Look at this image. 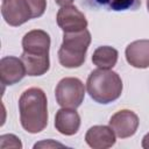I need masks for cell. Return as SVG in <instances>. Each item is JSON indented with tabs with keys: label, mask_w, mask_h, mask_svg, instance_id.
Instances as JSON below:
<instances>
[{
	"label": "cell",
	"mask_w": 149,
	"mask_h": 149,
	"mask_svg": "<svg viewBox=\"0 0 149 149\" xmlns=\"http://www.w3.org/2000/svg\"><path fill=\"white\" fill-rule=\"evenodd\" d=\"M22 48L23 52L21 55V61L24 64L27 74H44L50 68L49 34L41 29H34L28 31L22 38Z\"/></svg>",
	"instance_id": "6da1fadb"
},
{
	"label": "cell",
	"mask_w": 149,
	"mask_h": 149,
	"mask_svg": "<svg viewBox=\"0 0 149 149\" xmlns=\"http://www.w3.org/2000/svg\"><path fill=\"white\" fill-rule=\"evenodd\" d=\"M20 121L30 134L42 132L48 125V101L45 93L38 87L26 90L19 99Z\"/></svg>",
	"instance_id": "7a4b0ae2"
},
{
	"label": "cell",
	"mask_w": 149,
	"mask_h": 149,
	"mask_svg": "<svg viewBox=\"0 0 149 149\" xmlns=\"http://www.w3.org/2000/svg\"><path fill=\"white\" fill-rule=\"evenodd\" d=\"M86 88L94 101L106 105L120 98L122 93V80L112 70L98 69L90 73Z\"/></svg>",
	"instance_id": "3957f363"
},
{
	"label": "cell",
	"mask_w": 149,
	"mask_h": 149,
	"mask_svg": "<svg viewBox=\"0 0 149 149\" xmlns=\"http://www.w3.org/2000/svg\"><path fill=\"white\" fill-rule=\"evenodd\" d=\"M91 43V34L87 29L73 33H64L63 43L58 50V61L64 68H79L85 62L86 51Z\"/></svg>",
	"instance_id": "277c9868"
},
{
	"label": "cell",
	"mask_w": 149,
	"mask_h": 149,
	"mask_svg": "<svg viewBox=\"0 0 149 149\" xmlns=\"http://www.w3.org/2000/svg\"><path fill=\"white\" fill-rule=\"evenodd\" d=\"M56 101L59 106L76 109L85 97V86L83 81L74 77H65L56 86Z\"/></svg>",
	"instance_id": "5b68a950"
},
{
	"label": "cell",
	"mask_w": 149,
	"mask_h": 149,
	"mask_svg": "<svg viewBox=\"0 0 149 149\" xmlns=\"http://www.w3.org/2000/svg\"><path fill=\"white\" fill-rule=\"evenodd\" d=\"M1 14L5 21L13 27L21 26L33 19V13L27 0H2Z\"/></svg>",
	"instance_id": "8992f818"
},
{
	"label": "cell",
	"mask_w": 149,
	"mask_h": 149,
	"mask_svg": "<svg viewBox=\"0 0 149 149\" xmlns=\"http://www.w3.org/2000/svg\"><path fill=\"white\" fill-rule=\"evenodd\" d=\"M57 24L64 33H73L86 29L87 20L85 15L74 6H63L56 16Z\"/></svg>",
	"instance_id": "52a82bcc"
},
{
	"label": "cell",
	"mask_w": 149,
	"mask_h": 149,
	"mask_svg": "<svg viewBox=\"0 0 149 149\" xmlns=\"http://www.w3.org/2000/svg\"><path fill=\"white\" fill-rule=\"evenodd\" d=\"M109 127L120 139L133 136L139 127L137 115L129 109H121L109 119Z\"/></svg>",
	"instance_id": "ba28073f"
},
{
	"label": "cell",
	"mask_w": 149,
	"mask_h": 149,
	"mask_svg": "<svg viewBox=\"0 0 149 149\" xmlns=\"http://www.w3.org/2000/svg\"><path fill=\"white\" fill-rule=\"evenodd\" d=\"M27 74L21 58L6 56L0 61V79L3 85H14Z\"/></svg>",
	"instance_id": "9c48e42d"
},
{
	"label": "cell",
	"mask_w": 149,
	"mask_h": 149,
	"mask_svg": "<svg viewBox=\"0 0 149 149\" xmlns=\"http://www.w3.org/2000/svg\"><path fill=\"white\" fill-rule=\"evenodd\" d=\"M86 143L93 149H107L115 143V133L107 126H93L85 135Z\"/></svg>",
	"instance_id": "30bf717a"
},
{
	"label": "cell",
	"mask_w": 149,
	"mask_h": 149,
	"mask_svg": "<svg viewBox=\"0 0 149 149\" xmlns=\"http://www.w3.org/2000/svg\"><path fill=\"white\" fill-rule=\"evenodd\" d=\"M55 127L63 135H74L80 127V116L73 108H61L55 116Z\"/></svg>",
	"instance_id": "8fae6325"
},
{
	"label": "cell",
	"mask_w": 149,
	"mask_h": 149,
	"mask_svg": "<svg viewBox=\"0 0 149 149\" xmlns=\"http://www.w3.org/2000/svg\"><path fill=\"white\" fill-rule=\"evenodd\" d=\"M127 62L137 69L149 66V40H137L132 42L126 48Z\"/></svg>",
	"instance_id": "7c38bea8"
},
{
	"label": "cell",
	"mask_w": 149,
	"mask_h": 149,
	"mask_svg": "<svg viewBox=\"0 0 149 149\" xmlns=\"http://www.w3.org/2000/svg\"><path fill=\"white\" fill-rule=\"evenodd\" d=\"M92 8H104L106 10L125 12L136 10L141 6V0H86Z\"/></svg>",
	"instance_id": "4fadbf2b"
},
{
	"label": "cell",
	"mask_w": 149,
	"mask_h": 149,
	"mask_svg": "<svg viewBox=\"0 0 149 149\" xmlns=\"http://www.w3.org/2000/svg\"><path fill=\"white\" fill-rule=\"evenodd\" d=\"M118 56L119 54L116 49L108 47V45H102L94 50L92 55V62L99 69L109 70L116 64Z\"/></svg>",
	"instance_id": "5bb4252c"
},
{
	"label": "cell",
	"mask_w": 149,
	"mask_h": 149,
	"mask_svg": "<svg viewBox=\"0 0 149 149\" xmlns=\"http://www.w3.org/2000/svg\"><path fill=\"white\" fill-rule=\"evenodd\" d=\"M7 148H15L21 149L22 143L19 137H16L13 134H5L0 136V149H7Z\"/></svg>",
	"instance_id": "9a60e30c"
},
{
	"label": "cell",
	"mask_w": 149,
	"mask_h": 149,
	"mask_svg": "<svg viewBox=\"0 0 149 149\" xmlns=\"http://www.w3.org/2000/svg\"><path fill=\"white\" fill-rule=\"evenodd\" d=\"M31 13H33V19L40 17L44 14L45 8H47V0H27Z\"/></svg>",
	"instance_id": "2e32d148"
},
{
	"label": "cell",
	"mask_w": 149,
	"mask_h": 149,
	"mask_svg": "<svg viewBox=\"0 0 149 149\" xmlns=\"http://www.w3.org/2000/svg\"><path fill=\"white\" fill-rule=\"evenodd\" d=\"M54 148V147H64L62 143H57L54 142L52 140H48V141H43V142H38L34 146V148Z\"/></svg>",
	"instance_id": "e0dca14e"
},
{
	"label": "cell",
	"mask_w": 149,
	"mask_h": 149,
	"mask_svg": "<svg viewBox=\"0 0 149 149\" xmlns=\"http://www.w3.org/2000/svg\"><path fill=\"white\" fill-rule=\"evenodd\" d=\"M142 148L144 149H149V133L144 135V137L142 139Z\"/></svg>",
	"instance_id": "ac0fdd59"
},
{
	"label": "cell",
	"mask_w": 149,
	"mask_h": 149,
	"mask_svg": "<svg viewBox=\"0 0 149 149\" xmlns=\"http://www.w3.org/2000/svg\"><path fill=\"white\" fill-rule=\"evenodd\" d=\"M74 0H55V2L57 3V5H59V6H69V5H71L72 2H73Z\"/></svg>",
	"instance_id": "d6986e66"
},
{
	"label": "cell",
	"mask_w": 149,
	"mask_h": 149,
	"mask_svg": "<svg viewBox=\"0 0 149 149\" xmlns=\"http://www.w3.org/2000/svg\"><path fill=\"white\" fill-rule=\"evenodd\" d=\"M147 8H148V12H149V0H147Z\"/></svg>",
	"instance_id": "ffe728a7"
}]
</instances>
